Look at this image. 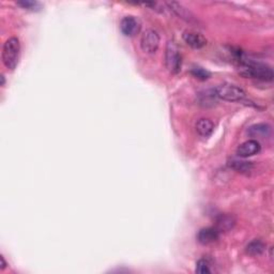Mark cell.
<instances>
[{"mask_svg": "<svg viewBox=\"0 0 274 274\" xmlns=\"http://www.w3.org/2000/svg\"><path fill=\"white\" fill-rule=\"evenodd\" d=\"M240 62H241V68L239 72L242 76L260 79L265 82H271L273 79V70L268 65L243 59L240 60Z\"/></svg>", "mask_w": 274, "mask_h": 274, "instance_id": "6da1fadb", "label": "cell"}, {"mask_svg": "<svg viewBox=\"0 0 274 274\" xmlns=\"http://www.w3.org/2000/svg\"><path fill=\"white\" fill-rule=\"evenodd\" d=\"M21 54V44L17 38H10L8 39L2 47L1 58L4 67L9 70L13 71L17 67Z\"/></svg>", "mask_w": 274, "mask_h": 274, "instance_id": "7a4b0ae2", "label": "cell"}, {"mask_svg": "<svg viewBox=\"0 0 274 274\" xmlns=\"http://www.w3.org/2000/svg\"><path fill=\"white\" fill-rule=\"evenodd\" d=\"M211 94H212L214 98H218L221 100L236 102L244 98L245 91L241 87H238L237 85L226 83L216 86L215 88L211 90Z\"/></svg>", "mask_w": 274, "mask_h": 274, "instance_id": "3957f363", "label": "cell"}, {"mask_svg": "<svg viewBox=\"0 0 274 274\" xmlns=\"http://www.w3.org/2000/svg\"><path fill=\"white\" fill-rule=\"evenodd\" d=\"M165 64L168 71L173 74L179 73L182 66V57L180 50L174 41H168L165 51Z\"/></svg>", "mask_w": 274, "mask_h": 274, "instance_id": "277c9868", "label": "cell"}, {"mask_svg": "<svg viewBox=\"0 0 274 274\" xmlns=\"http://www.w3.org/2000/svg\"><path fill=\"white\" fill-rule=\"evenodd\" d=\"M160 45V34L157 30L148 29L141 36L140 46L147 54H154Z\"/></svg>", "mask_w": 274, "mask_h": 274, "instance_id": "5b68a950", "label": "cell"}, {"mask_svg": "<svg viewBox=\"0 0 274 274\" xmlns=\"http://www.w3.org/2000/svg\"><path fill=\"white\" fill-rule=\"evenodd\" d=\"M140 22L135 16H125L120 23V30L125 37H134L140 30Z\"/></svg>", "mask_w": 274, "mask_h": 274, "instance_id": "8992f818", "label": "cell"}, {"mask_svg": "<svg viewBox=\"0 0 274 274\" xmlns=\"http://www.w3.org/2000/svg\"><path fill=\"white\" fill-rule=\"evenodd\" d=\"M166 5L170 11H173L177 16H179V19L185 21L186 23H190V24L196 23V17L194 16V14L191 12V11L187 8H185L184 5H182L181 3L176 1L166 2Z\"/></svg>", "mask_w": 274, "mask_h": 274, "instance_id": "52a82bcc", "label": "cell"}, {"mask_svg": "<svg viewBox=\"0 0 274 274\" xmlns=\"http://www.w3.org/2000/svg\"><path fill=\"white\" fill-rule=\"evenodd\" d=\"M260 150H261V146L259 142L255 139H250L242 142V144L237 148V156L245 159V158L255 156V154L259 153Z\"/></svg>", "mask_w": 274, "mask_h": 274, "instance_id": "ba28073f", "label": "cell"}, {"mask_svg": "<svg viewBox=\"0 0 274 274\" xmlns=\"http://www.w3.org/2000/svg\"><path fill=\"white\" fill-rule=\"evenodd\" d=\"M182 38H183L184 42L188 46H191L192 48L201 49L207 45V40H206V38L203 34L195 31H184Z\"/></svg>", "mask_w": 274, "mask_h": 274, "instance_id": "9c48e42d", "label": "cell"}, {"mask_svg": "<svg viewBox=\"0 0 274 274\" xmlns=\"http://www.w3.org/2000/svg\"><path fill=\"white\" fill-rule=\"evenodd\" d=\"M219 238H220V231L218 230V228L216 227L203 228V229L199 230L197 233L198 242L204 245L214 243L215 241H218Z\"/></svg>", "mask_w": 274, "mask_h": 274, "instance_id": "30bf717a", "label": "cell"}, {"mask_svg": "<svg viewBox=\"0 0 274 274\" xmlns=\"http://www.w3.org/2000/svg\"><path fill=\"white\" fill-rule=\"evenodd\" d=\"M272 129L269 124L266 123H259L252 125L248 130V134L252 137H260V138H265V137H269L271 135Z\"/></svg>", "mask_w": 274, "mask_h": 274, "instance_id": "8fae6325", "label": "cell"}, {"mask_svg": "<svg viewBox=\"0 0 274 274\" xmlns=\"http://www.w3.org/2000/svg\"><path fill=\"white\" fill-rule=\"evenodd\" d=\"M195 128H196V132L198 133V135H201L202 137H209L213 132L214 125L211 120L202 118L196 122Z\"/></svg>", "mask_w": 274, "mask_h": 274, "instance_id": "7c38bea8", "label": "cell"}, {"mask_svg": "<svg viewBox=\"0 0 274 274\" xmlns=\"http://www.w3.org/2000/svg\"><path fill=\"white\" fill-rule=\"evenodd\" d=\"M236 220L232 215L229 214H222L216 220V228L219 231H228L235 226Z\"/></svg>", "mask_w": 274, "mask_h": 274, "instance_id": "4fadbf2b", "label": "cell"}, {"mask_svg": "<svg viewBox=\"0 0 274 274\" xmlns=\"http://www.w3.org/2000/svg\"><path fill=\"white\" fill-rule=\"evenodd\" d=\"M266 245L260 240H253L247 247V253L251 256H259L265 252Z\"/></svg>", "mask_w": 274, "mask_h": 274, "instance_id": "5bb4252c", "label": "cell"}, {"mask_svg": "<svg viewBox=\"0 0 274 274\" xmlns=\"http://www.w3.org/2000/svg\"><path fill=\"white\" fill-rule=\"evenodd\" d=\"M229 166L235 169L239 173H249L253 169L252 162H245V161H238V160H231L229 162Z\"/></svg>", "mask_w": 274, "mask_h": 274, "instance_id": "9a60e30c", "label": "cell"}, {"mask_svg": "<svg viewBox=\"0 0 274 274\" xmlns=\"http://www.w3.org/2000/svg\"><path fill=\"white\" fill-rule=\"evenodd\" d=\"M191 73L193 74L194 77H196L198 79H202V81H206V79H208L210 77V73L207 70H205V68H201V67L193 68Z\"/></svg>", "mask_w": 274, "mask_h": 274, "instance_id": "2e32d148", "label": "cell"}, {"mask_svg": "<svg viewBox=\"0 0 274 274\" xmlns=\"http://www.w3.org/2000/svg\"><path fill=\"white\" fill-rule=\"evenodd\" d=\"M196 273L199 274H205V273H211V269L209 266V262L206 259H199L196 264Z\"/></svg>", "mask_w": 274, "mask_h": 274, "instance_id": "e0dca14e", "label": "cell"}, {"mask_svg": "<svg viewBox=\"0 0 274 274\" xmlns=\"http://www.w3.org/2000/svg\"><path fill=\"white\" fill-rule=\"evenodd\" d=\"M17 4L23 9L27 10H38L40 8V3L37 1H29V0H24V1H19Z\"/></svg>", "mask_w": 274, "mask_h": 274, "instance_id": "ac0fdd59", "label": "cell"}, {"mask_svg": "<svg viewBox=\"0 0 274 274\" xmlns=\"http://www.w3.org/2000/svg\"><path fill=\"white\" fill-rule=\"evenodd\" d=\"M0 260H1V267H0V269L3 270L4 268H5V266H7V262H5L3 256H0Z\"/></svg>", "mask_w": 274, "mask_h": 274, "instance_id": "d6986e66", "label": "cell"}, {"mask_svg": "<svg viewBox=\"0 0 274 274\" xmlns=\"http://www.w3.org/2000/svg\"><path fill=\"white\" fill-rule=\"evenodd\" d=\"M1 86H4V76L1 75Z\"/></svg>", "mask_w": 274, "mask_h": 274, "instance_id": "ffe728a7", "label": "cell"}]
</instances>
